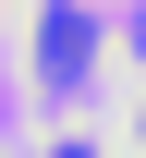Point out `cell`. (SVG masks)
<instances>
[{"instance_id": "obj_1", "label": "cell", "mask_w": 146, "mask_h": 158, "mask_svg": "<svg viewBox=\"0 0 146 158\" xmlns=\"http://www.w3.org/2000/svg\"><path fill=\"white\" fill-rule=\"evenodd\" d=\"M24 49H37V85H49V98H73L85 61H98V24H85L73 0H37V12H24Z\"/></svg>"}, {"instance_id": "obj_2", "label": "cell", "mask_w": 146, "mask_h": 158, "mask_svg": "<svg viewBox=\"0 0 146 158\" xmlns=\"http://www.w3.org/2000/svg\"><path fill=\"white\" fill-rule=\"evenodd\" d=\"M134 146H146V98H134Z\"/></svg>"}]
</instances>
